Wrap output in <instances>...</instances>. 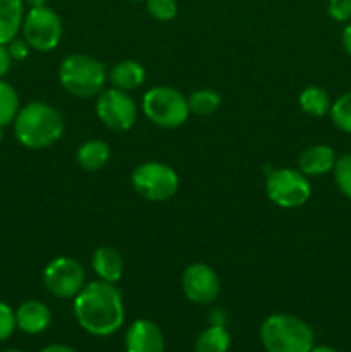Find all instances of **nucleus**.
<instances>
[{
  "label": "nucleus",
  "mask_w": 351,
  "mask_h": 352,
  "mask_svg": "<svg viewBox=\"0 0 351 352\" xmlns=\"http://www.w3.org/2000/svg\"><path fill=\"white\" fill-rule=\"evenodd\" d=\"M231 347V333L224 325H210L195 342V352H227Z\"/></svg>",
  "instance_id": "20"
},
{
  "label": "nucleus",
  "mask_w": 351,
  "mask_h": 352,
  "mask_svg": "<svg viewBox=\"0 0 351 352\" xmlns=\"http://www.w3.org/2000/svg\"><path fill=\"white\" fill-rule=\"evenodd\" d=\"M14 315H16V327L28 336L43 333L52 323L50 308L45 302L36 301V299L21 302Z\"/></svg>",
  "instance_id": "13"
},
{
  "label": "nucleus",
  "mask_w": 351,
  "mask_h": 352,
  "mask_svg": "<svg viewBox=\"0 0 351 352\" xmlns=\"http://www.w3.org/2000/svg\"><path fill=\"white\" fill-rule=\"evenodd\" d=\"M126 352H164L165 339L160 327L151 320L140 318L133 322L124 336Z\"/></svg>",
  "instance_id": "12"
},
{
  "label": "nucleus",
  "mask_w": 351,
  "mask_h": 352,
  "mask_svg": "<svg viewBox=\"0 0 351 352\" xmlns=\"http://www.w3.org/2000/svg\"><path fill=\"white\" fill-rule=\"evenodd\" d=\"M40 352H78V351L71 346H65V344H50V346L43 347Z\"/></svg>",
  "instance_id": "31"
},
{
  "label": "nucleus",
  "mask_w": 351,
  "mask_h": 352,
  "mask_svg": "<svg viewBox=\"0 0 351 352\" xmlns=\"http://www.w3.org/2000/svg\"><path fill=\"white\" fill-rule=\"evenodd\" d=\"M2 352H24V351H19V349H6V351H2Z\"/></svg>",
  "instance_id": "36"
},
{
  "label": "nucleus",
  "mask_w": 351,
  "mask_h": 352,
  "mask_svg": "<svg viewBox=\"0 0 351 352\" xmlns=\"http://www.w3.org/2000/svg\"><path fill=\"white\" fill-rule=\"evenodd\" d=\"M6 47L7 50H9L12 60H24V58L30 55V50H31V47L28 45V41L24 40V38H14L10 43L6 45Z\"/></svg>",
  "instance_id": "28"
},
{
  "label": "nucleus",
  "mask_w": 351,
  "mask_h": 352,
  "mask_svg": "<svg viewBox=\"0 0 351 352\" xmlns=\"http://www.w3.org/2000/svg\"><path fill=\"white\" fill-rule=\"evenodd\" d=\"M210 320H212V323H210V325H224V323H226V316H224V311H220V309L212 311Z\"/></svg>",
  "instance_id": "32"
},
{
  "label": "nucleus",
  "mask_w": 351,
  "mask_h": 352,
  "mask_svg": "<svg viewBox=\"0 0 351 352\" xmlns=\"http://www.w3.org/2000/svg\"><path fill=\"white\" fill-rule=\"evenodd\" d=\"M327 14L336 23H348L351 19V0H329Z\"/></svg>",
  "instance_id": "27"
},
{
  "label": "nucleus",
  "mask_w": 351,
  "mask_h": 352,
  "mask_svg": "<svg viewBox=\"0 0 351 352\" xmlns=\"http://www.w3.org/2000/svg\"><path fill=\"white\" fill-rule=\"evenodd\" d=\"M147 79V71L143 65L136 60H120L112 65L109 72V81L112 88L123 89V91H134L140 88Z\"/></svg>",
  "instance_id": "16"
},
{
  "label": "nucleus",
  "mask_w": 351,
  "mask_h": 352,
  "mask_svg": "<svg viewBox=\"0 0 351 352\" xmlns=\"http://www.w3.org/2000/svg\"><path fill=\"white\" fill-rule=\"evenodd\" d=\"M23 38L33 50L52 52L58 47L64 33L62 19L50 7H34L24 14Z\"/></svg>",
  "instance_id": "8"
},
{
  "label": "nucleus",
  "mask_w": 351,
  "mask_h": 352,
  "mask_svg": "<svg viewBox=\"0 0 351 352\" xmlns=\"http://www.w3.org/2000/svg\"><path fill=\"white\" fill-rule=\"evenodd\" d=\"M147 3V10L153 19L162 21H171L174 19L178 14V2L176 0H145Z\"/></svg>",
  "instance_id": "25"
},
{
  "label": "nucleus",
  "mask_w": 351,
  "mask_h": 352,
  "mask_svg": "<svg viewBox=\"0 0 351 352\" xmlns=\"http://www.w3.org/2000/svg\"><path fill=\"white\" fill-rule=\"evenodd\" d=\"M92 268L100 280L117 284L123 277L124 260L116 248L100 246L92 256Z\"/></svg>",
  "instance_id": "15"
},
{
  "label": "nucleus",
  "mask_w": 351,
  "mask_h": 352,
  "mask_svg": "<svg viewBox=\"0 0 351 352\" xmlns=\"http://www.w3.org/2000/svg\"><path fill=\"white\" fill-rule=\"evenodd\" d=\"M24 21L23 0H0V45L17 38Z\"/></svg>",
  "instance_id": "17"
},
{
  "label": "nucleus",
  "mask_w": 351,
  "mask_h": 352,
  "mask_svg": "<svg viewBox=\"0 0 351 352\" xmlns=\"http://www.w3.org/2000/svg\"><path fill=\"white\" fill-rule=\"evenodd\" d=\"M220 95L215 91V89H196L193 91L191 95L188 96V105H189V112L196 113V116H212L219 110L220 107Z\"/></svg>",
  "instance_id": "21"
},
{
  "label": "nucleus",
  "mask_w": 351,
  "mask_h": 352,
  "mask_svg": "<svg viewBox=\"0 0 351 352\" xmlns=\"http://www.w3.org/2000/svg\"><path fill=\"white\" fill-rule=\"evenodd\" d=\"M24 6H28L30 9H34V7H45L48 0H23Z\"/></svg>",
  "instance_id": "33"
},
{
  "label": "nucleus",
  "mask_w": 351,
  "mask_h": 352,
  "mask_svg": "<svg viewBox=\"0 0 351 352\" xmlns=\"http://www.w3.org/2000/svg\"><path fill=\"white\" fill-rule=\"evenodd\" d=\"M12 124L16 140L30 150L50 148L65 131L62 113L45 102H30L21 107Z\"/></svg>",
  "instance_id": "2"
},
{
  "label": "nucleus",
  "mask_w": 351,
  "mask_h": 352,
  "mask_svg": "<svg viewBox=\"0 0 351 352\" xmlns=\"http://www.w3.org/2000/svg\"><path fill=\"white\" fill-rule=\"evenodd\" d=\"M3 138H6V134H3V127H0V143L3 141Z\"/></svg>",
  "instance_id": "35"
},
{
  "label": "nucleus",
  "mask_w": 351,
  "mask_h": 352,
  "mask_svg": "<svg viewBox=\"0 0 351 352\" xmlns=\"http://www.w3.org/2000/svg\"><path fill=\"white\" fill-rule=\"evenodd\" d=\"M76 322L85 332L95 337H109L123 327L124 301L116 284L93 280L72 299Z\"/></svg>",
  "instance_id": "1"
},
{
  "label": "nucleus",
  "mask_w": 351,
  "mask_h": 352,
  "mask_svg": "<svg viewBox=\"0 0 351 352\" xmlns=\"http://www.w3.org/2000/svg\"><path fill=\"white\" fill-rule=\"evenodd\" d=\"M265 192L275 206L292 210L308 201L312 184L299 168H272L265 181Z\"/></svg>",
  "instance_id": "7"
},
{
  "label": "nucleus",
  "mask_w": 351,
  "mask_h": 352,
  "mask_svg": "<svg viewBox=\"0 0 351 352\" xmlns=\"http://www.w3.org/2000/svg\"><path fill=\"white\" fill-rule=\"evenodd\" d=\"M95 110L103 126L116 133L129 131L138 117V107L133 96L117 88L103 89L96 96Z\"/></svg>",
  "instance_id": "9"
},
{
  "label": "nucleus",
  "mask_w": 351,
  "mask_h": 352,
  "mask_svg": "<svg viewBox=\"0 0 351 352\" xmlns=\"http://www.w3.org/2000/svg\"><path fill=\"white\" fill-rule=\"evenodd\" d=\"M131 2H145V0H131Z\"/></svg>",
  "instance_id": "37"
},
{
  "label": "nucleus",
  "mask_w": 351,
  "mask_h": 352,
  "mask_svg": "<svg viewBox=\"0 0 351 352\" xmlns=\"http://www.w3.org/2000/svg\"><path fill=\"white\" fill-rule=\"evenodd\" d=\"M181 287L186 298L195 305H210L219 298L220 278L206 263H193L184 268Z\"/></svg>",
  "instance_id": "11"
},
{
  "label": "nucleus",
  "mask_w": 351,
  "mask_h": 352,
  "mask_svg": "<svg viewBox=\"0 0 351 352\" xmlns=\"http://www.w3.org/2000/svg\"><path fill=\"white\" fill-rule=\"evenodd\" d=\"M21 109L19 95L16 88L0 79V127H7L14 122Z\"/></svg>",
  "instance_id": "22"
},
{
  "label": "nucleus",
  "mask_w": 351,
  "mask_h": 352,
  "mask_svg": "<svg viewBox=\"0 0 351 352\" xmlns=\"http://www.w3.org/2000/svg\"><path fill=\"white\" fill-rule=\"evenodd\" d=\"M337 155L329 144H312L298 157V168L306 177H319L334 168Z\"/></svg>",
  "instance_id": "14"
},
{
  "label": "nucleus",
  "mask_w": 351,
  "mask_h": 352,
  "mask_svg": "<svg viewBox=\"0 0 351 352\" xmlns=\"http://www.w3.org/2000/svg\"><path fill=\"white\" fill-rule=\"evenodd\" d=\"M16 315L9 305L0 301V342L9 339L16 330Z\"/></svg>",
  "instance_id": "26"
},
{
  "label": "nucleus",
  "mask_w": 351,
  "mask_h": 352,
  "mask_svg": "<svg viewBox=\"0 0 351 352\" xmlns=\"http://www.w3.org/2000/svg\"><path fill=\"white\" fill-rule=\"evenodd\" d=\"M310 352H337V351L330 346H313Z\"/></svg>",
  "instance_id": "34"
},
{
  "label": "nucleus",
  "mask_w": 351,
  "mask_h": 352,
  "mask_svg": "<svg viewBox=\"0 0 351 352\" xmlns=\"http://www.w3.org/2000/svg\"><path fill=\"white\" fill-rule=\"evenodd\" d=\"M110 158V146L103 140L85 141L76 151V162L83 170L95 172L105 167Z\"/></svg>",
  "instance_id": "18"
},
{
  "label": "nucleus",
  "mask_w": 351,
  "mask_h": 352,
  "mask_svg": "<svg viewBox=\"0 0 351 352\" xmlns=\"http://www.w3.org/2000/svg\"><path fill=\"white\" fill-rule=\"evenodd\" d=\"M334 181H336L337 189L351 199V153L343 155L336 160V165L332 168Z\"/></svg>",
  "instance_id": "24"
},
{
  "label": "nucleus",
  "mask_w": 351,
  "mask_h": 352,
  "mask_svg": "<svg viewBox=\"0 0 351 352\" xmlns=\"http://www.w3.org/2000/svg\"><path fill=\"white\" fill-rule=\"evenodd\" d=\"M10 65H12V57H10L6 45H0V79L7 76V72L10 71Z\"/></svg>",
  "instance_id": "29"
},
{
  "label": "nucleus",
  "mask_w": 351,
  "mask_h": 352,
  "mask_svg": "<svg viewBox=\"0 0 351 352\" xmlns=\"http://www.w3.org/2000/svg\"><path fill=\"white\" fill-rule=\"evenodd\" d=\"M61 86L76 98H93L105 89L107 71L100 60L85 54H71L58 67Z\"/></svg>",
  "instance_id": "4"
},
{
  "label": "nucleus",
  "mask_w": 351,
  "mask_h": 352,
  "mask_svg": "<svg viewBox=\"0 0 351 352\" xmlns=\"http://www.w3.org/2000/svg\"><path fill=\"white\" fill-rule=\"evenodd\" d=\"M260 342L267 352H310L315 346V336L298 316L275 313L262 323Z\"/></svg>",
  "instance_id": "3"
},
{
  "label": "nucleus",
  "mask_w": 351,
  "mask_h": 352,
  "mask_svg": "<svg viewBox=\"0 0 351 352\" xmlns=\"http://www.w3.org/2000/svg\"><path fill=\"white\" fill-rule=\"evenodd\" d=\"M133 189L151 203L169 201L179 189V175L174 168L162 162H145L131 174Z\"/></svg>",
  "instance_id": "6"
},
{
  "label": "nucleus",
  "mask_w": 351,
  "mask_h": 352,
  "mask_svg": "<svg viewBox=\"0 0 351 352\" xmlns=\"http://www.w3.org/2000/svg\"><path fill=\"white\" fill-rule=\"evenodd\" d=\"M329 93L320 86H306L299 93V107L310 117H323L330 112Z\"/></svg>",
  "instance_id": "19"
},
{
  "label": "nucleus",
  "mask_w": 351,
  "mask_h": 352,
  "mask_svg": "<svg viewBox=\"0 0 351 352\" xmlns=\"http://www.w3.org/2000/svg\"><path fill=\"white\" fill-rule=\"evenodd\" d=\"M43 284L58 299H74L86 285L85 268L71 256H57L45 267Z\"/></svg>",
  "instance_id": "10"
},
{
  "label": "nucleus",
  "mask_w": 351,
  "mask_h": 352,
  "mask_svg": "<svg viewBox=\"0 0 351 352\" xmlns=\"http://www.w3.org/2000/svg\"><path fill=\"white\" fill-rule=\"evenodd\" d=\"M341 43H343L344 52L348 54V57L351 58V23H348L343 28V33H341Z\"/></svg>",
  "instance_id": "30"
},
{
  "label": "nucleus",
  "mask_w": 351,
  "mask_h": 352,
  "mask_svg": "<svg viewBox=\"0 0 351 352\" xmlns=\"http://www.w3.org/2000/svg\"><path fill=\"white\" fill-rule=\"evenodd\" d=\"M329 116L337 129L351 134V91L343 93L339 98H336V102L330 105Z\"/></svg>",
  "instance_id": "23"
},
{
  "label": "nucleus",
  "mask_w": 351,
  "mask_h": 352,
  "mask_svg": "<svg viewBox=\"0 0 351 352\" xmlns=\"http://www.w3.org/2000/svg\"><path fill=\"white\" fill-rule=\"evenodd\" d=\"M141 109L148 120L162 129L181 127L189 117L188 98L171 86H153L141 100Z\"/></svg>",
  "instance_id": "5"
}]
</instances>
